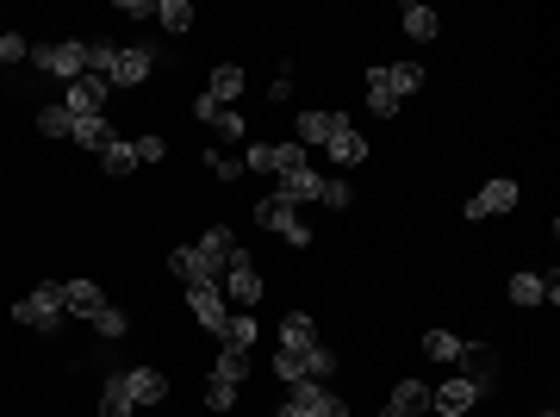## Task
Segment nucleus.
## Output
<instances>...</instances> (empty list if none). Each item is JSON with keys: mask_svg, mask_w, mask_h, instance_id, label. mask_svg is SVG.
<instances>
[{"mask_svg": "<svg viewBox=\"0 0 560 417\" xmlns=\"http://www.w3.org/2000/svg\"><path fill=\"white\" fill-rule=\"evenodd\" d=\"M218 293H224V305H231V312H256V299H262V274H256V262H249V249H243V243L231 249V262H224Z\"/></svg>", "mask_w": 560, "mask_h": 417, "instance_id": "1", "label": "nucleus"}, {"mask_svg": "<svg viewBox=\"0 0 560 417\" xmlns=\"http://www.w3.org/2000/svg\"><path fill=\"white\" fill-rule=\"evenodd\" d=\"M32 63L56 81H81L88 75V38H56V44H32Z\"/></svg>", "mask_w": 560, "mask_h": 417, "instance_id": "2", "label": "nucleus"}, {"mask_svg": "<svg viewBox=\"0 0 560 417\" xmlns=\"http://www.w3.org/2000/svg\"><path fill=\"white\" fill-rule=\"evenodd\" d=\"M274 417H349V405L336 399L324 380H299V386H287V405Z\"/></svg>", "mask_w": 560, "mask_h": 417, "instance_id": "3", "label": "nucleus"}, {"mask_svg": "<svg viewBox=\"0 0 560 417\" xmlns=\"http://www.w3.org/2000/svg\"><path fill=\"white\" fill-rule=\"evenodd\" d=\"M249 218H256V225H268V231H280L293 249H305V243H312V225H305V218H299V206H293V200H280V193H268V200H262L256 212H249Z\"/></svg>", "mask_w": 560, "mask_h": 417, "instance_id": "4", "label": "nucleus"}, {"mask_svg": "<svg viewBox=\"0 0 560 417\" xmlns=\"http://www.w3.org/2000/svg\"><path fill=\"white\" fill-rule=\"evenodd\" d=\"M231 249H237L231 225H212L200 243H193V268H200V281H212V287H218V274H224V262H231Z\"/></svg>", "mask_w": 560, "mask_h": 417, "instance_id": "5", "label": "nucleus"}, {"mask_svg": "<svg viewBox=\"0 0 560 417\" xmlns=\"http://www.w3.org/2000/svg\"><path fill=\"white\" fill-rule=\"evenodd\" d=\"M13 318H19L25 330H56V324H63V299H56V287L44 281V287H32V293L13 305Z\"/></svg>", "mask_w": 560, "mask_h": 417, "instance_id": "6", "label": "nucleus"}, {"mask_svg": "<svg viewBox=\"0 0 560 417\" xmlns=\"http://www.w3.org/2000/svg\"><path fill=\"white\" fill-rule=\"evenodd\" d=\"M187 305H193V318H200V330L224 337V324H231V305H224V293H218L212 281H193V287H187Z\"/></svg>", "mask_w": 560, "mask_h": 417, "instance_id": "7", "label": "nucleus"}, {"mask_svg": "<svg viewBox=\"0 0 560 417\" xmlns=\"http://www.w3.org/2000/svg\"><path fill=\"white\" fill-rule=\"evenodd\" d=\"M473 405H480V386L461 380V374H448L442 386H430V411H442V417H461V411H473Z\"/></svg>", "mask_w": 560, "mask_h": 417, "instance_id": "8", "label": "nucleus"}, {"mask_svg": "<svg viewBox=\"0 0 560 417\" xmlns=\"http://www.w3.org/2000/svg\"><path fill=\"white\" fill-rule=\"evenodd\" d=\"M517 200H523V187L498 175V181H486V187H480V193H473V200H467V218H498V212H511Z\"/></svg>", "mask_w": 560, "mask_h": 417, "instance_id": "9", "label": "nucleus"}, {"mask_svg": "<svg viewBox=\"0 0 560 417\" xmlns=\"http://www.w3.org/2000/svg\"><path fill=\"white\" fill-rule=\"evenodd\" d=\"M461 380H473V386H480V393H492V386H498V355L486 349V343H461Z\"/></svg>", "mask_w": 560, "mask_h": 417, "instance_id": "10", "label": "nucleus"}, {"mask_svg": "<svg viewBox=\"0 0 560 417\" xmlns=\"http://www.w3.org/2000/svg\"><path fill=\"white\" fill-rule=\"evenodd\" d=\"M106 81L100 75H81V81H69V94H63V106H69V119H94L100 106H106Z\"/></svg>", "mask_w": 560, "mask_h": 417, "instance_id": "11", "label": "nucleus"}, {"mask_svg": "<svg viewBox=\"0 0 560 417\" xmlns=\"http://www.w3.org/2000/svg\"><path fill=\"white\" fill-rule=\"evenodd\" d=\"M150 69H156L150 50H119L106 69V88H137V81H150Z\"/></svg>", "mask_w": 560, "mask_h": 417, "instance_id": "12", "label": "nucleus"}, {"mask_svg": "<svg viewBox=\"0 0 560 417\" xmlns=\"http://www.w3.org/2000/svg\"><path fill=\"white\" fill-rule=\"evenodd\" d=\"M330 162H336V169H355V162H368V137H361V131H349V119H336V131H330Z\"/></svg>", "mask_w": 560, "mask_h": 417, "instance_id": "13", "label": "nucleus"}, {"mask_svg": "<svg viewBox=\"0 0 560 417\" xmlns=\"http://www.w3.org/2000/svg\"><path fill=\"white\" fill-rule=\"evenodd\" d=\"M430 411V380H399V393L380 405V417H417Z\"/></svg>", "mask_w": 560, "mask_h": 417, "instance_id": "14", "label": "nucleus"}, {"mask_svg": "<svg viewBox=\"0 0 560 417\" xmlns=\"http://www.w3.org/2000/svg\"><path fill=\"white\" fill-rule=\"evenodd\" d=\"M125 386H131V405H162L168 399V374H156V368H125Z\"/></svg>", "mask_w": 560, "mask_h": 417, "instance_id": "15", "label": "nucleus"}, {"mask_svg": "<svg viewBox=\"0 0 560 417\" xmlns=\"http://www.w3.org/2000/svg\"><path fill=\"white\" fill-rule=\"evenodd\" d=\"M274 193H280V200H293V206H299V200H318V193H324V175L305 162V169H287V175H280Z\"/></svg>", "mask_w": 560, "mask_h": 417, "instance_id": "16", "label": "nucleus"}, {"mask_svg": "<svg viewBox=\"0 0 560 417\" xmlns=\"http://www.w3.org/2000/svg\"><path fill=\"white\" fill-rule=\"evenodd\" d=\"M56 299H63V312H81V318H94L100 305H106L94 281H56Z\"/></svg>", "mask_w": 560, "mask_h": 417, "instance_id": "17", "label": "nucleus"}, {"mask_svg": "<svg viewBox=\"0 0 560 417\" xmlns=\"http://www.w3.org/2000/svg\"><path fill=\"white\" fill-rule=\"evenodd\" d=\"M137 405H131V386H125V368H112L106 380H100V417H131Z\"/></svg>", "mask_w": 560, "mask_h": 417, "instance_id": "18", "label": "nucleus"}, {"mask_svg": "<svg viewBox=\"0 0 560 417\" xmlns=\"http://www.w3.org/2000/svg\"><path fill=\"white\" fill-rule=\"evenodd\" d=\"M399 25H405V32H411L417 44H430V38L442 32V19H436V13L424 7V0H405V7H399Z\"/></svg>", "mask_w": 560, "mask_h": 417, "instance_id": "19", "label": "nucleus"}, {"mask_svg": "<svg viewBox=\"0 0 560 417\" xmlns=\"http://www.w3.org/2000/svg\"><path fill=\"white\" fill-rule=\"evenodd\" d=\"M112 137H119V131H112V119H106V113H94V119H75L69 144H81V150H106Z\"/></svg>", "mask_w": 560, "mask_h": 417, "instance_id": "20", "label": "nucleus"}, {"mask_svg": "<svg viewBox=\"0 0 560 417\" xmlns=\"http://www.w3.org/2000/svg\"><path fill=\"white\" fill-rule=\"evenodd\" d=\"M380 81H386V94H392V100H405V94L424 88V69H417V63H386Z\"/></svg>", "mask_w": 560, "mask_h": 417, "instance_id": "21", "label": "nucleus"}, {"mask_svg": "<svg viewBox=\"0 0 560 417\" xmlns=\"http://www.w3.org/2000/svg\"><path fill=\"white\" fill-rule=\"evenodd\" d=\"M280 349H293V355H305V349H318V324L305 318V312H293L287 324H280Z\"/></svg>", "mask_w": 560, "mask_h": 417, "instance_id": "22", "label": "nucleus"}, {"mask_svg": "<svg viewBox=\"0 0 560 417\" xmlns=\"http://www.w3.org/2000/svg\"><path fill=\"white\" fill-rule=\"evenodd\" d=\"M237 94H243V69H237V63H218V69H212V81H206V100L231 106Z\"/></svg>", "mask_w": 560, "mask_h": 417, "instance_id": "23", "label": "nucleus"}, {"mask_svg": "<svg viewBox=\"0 0 560 417\" xmlns=\"http://www.w3.org/2000/svg\"><path fill=\"white\" fill-rule=\"evenodd\" d=\"M256 337H262V330H256V318H249V312H231V324H224V337H218V349H256Z\"/></svg>", "mask_w": 560, "mask_h": 417, "instance_id": "24", "label": "nucleus"}, {"mask_svg": "<svg viewBox=\"0 0 560 417\" xmlns=\"http://www.w3.org/2000/svg\"><path fill=\"white\" fill-rule=\"evenodd\" d=\"M100 162H106V175H112V181H125V175L137 169V144H125V137H112V144L100 150Z\"/></svg>", "mask_w": 560, "mask_h": 417, "instance_id": "25", "label": "nucleus"}, {"mask_svg": "<svg viewBox=\"0 0 560 417\" xmlns=\"http://www.w3.org/2000/svg\"><path fill=\"white\" fill-rule=\"evenodd\" d=\"M330 131H336V113H299V137H293V144H330Z\"/></svg>", "mask_w": 560, "mask_h": 417, "instance_id": "26", "label": "nucleus"}, {"mask_svg": "<svg viewBox=\"0 0 560 417\" xmlns=\"http://www.w3.org/2000/svg\"><path fill=\"white\" fill-rule=\"evenodd\" d=\"M504 293H511V305H542L548 281H542V274H511V287H504Z\"/></svg>", "mask_w": 560, "mask_h": 417, "instance_id": "27", "label": "nucleus"}, {"mask_svg": "<svg viewBox=\"0 0 560 417\" xmlns=\"http://www.w3.org/2000/svg\"><path fill=\"white\" fill-rule=\"evenodd\" d=\"M368 113H374V119H399V100L386 94V81H380V69H368Z\"/></svg>", "mask_w": 560, "mask_h": 417, "instance_id": "28", "label": "nucleus"}, {"mask_svg": "<svg viewBox=\"0 0 560 417\" xmlns=\"http://www.w3.org/2000/svg\"><path fill=\"white\" fill-rule=\"evenodd\" d=\"M156 25H162V32H187L193 7H187V0H156Z\"/></svg>", "mask_w": 560, "mask_h": 417, "instance_id": "29", "label": "nucleus"}, {"mask_svg": "<svg viewBox=\"0 0 560 417\" xmlns=\"http://www.w3.org/2000/svg\"><path fill=\"white\" fill-rule=\"evenodd\" d=\"M243 374H249V355H243V349H218V361H212V380H231V386H237Z\"/></svg>", "mask_w": 560, "mask_h": 417, "instance_id": "30", "label": "nucleus"}, {"mask_svg": "<svg viewBox=\"0 0 560 417\" xmlns=\"http://www.w3.org/2000/svg\"><path fill=\"white\" fill-rule=\"evenodd\" d=\"M424 355H430V361H455V355H461V337H455V330H424Z\"/></svg>", "mask_w": 560, "mask_h": 417, "instance_id": "31", "label": "nucleus"}, {"mask_svg": "<svg viewBox=\"0 0 560 417\" xmlns=\"http://www.w3.org/2000/svg\"><path fill=\"white\" fill-rule=\"evenodd\" d=\"M94 330H100V337H112V343H119L125 330H131V318L119 312V305H100V312H94Z\"/></svg>", "mask_w": 560, "mask_h": 417, "instance_id": "32", "label": "nucleus"}, {"mask_svg": "<svg viewBox=\"0 0 560 417\" xmlns=\"http://www.w3.org/2000/svg\"><path fill=\"white\" fill-rule=\"evenodd\" d=\"M38 131H44V137H69V131H75L69 106H44V113H38Z\"/></svg>", "mask_w": 560, "mask_h": 417, "instance_id": "33", "label": "nucleus"}, {"mask_svg": "<svg viewBox=\"0 0 560 417\" xmlns=\"http://www.w3.org/2000/svg\"><path fill=\"white\" fill-rule=\"evenodd\" d=\"M168 268H175V281H181V287H193V281H200V268H193V243L168 249Z\"/></svg>", "mask_w": 560, "mask_h": 417, "instance_id": "34", "label": "nucleus"}, {"mask_svg": "<svg viewBox=\"0 0 560 417\" xmlns=\"http://www.w3.org/2000/svg\"><path fill=\"white\" fill-rule=\"evenodd\" d=\"M200 169H212L218 181H237V175H243V162H237L231 150H206V162H200Z\"/></svg>", "mask_w": 560, "mask_h": 417, "instance_id": "35", "label": "nucleus"}, {"mask_svg": "<svg viewBox=\"0 0 560 417\" xmlns=\"http://www.w3.org/2000/svg\"><path fill=\"white\" fill-rule=\"evenodd\" d=\"M268 368H274L280 380H287V386H299V380H305V361H299L293 349H274V361H268Z\"/></svg>", "mask_w": 560, "mask_h": 417, "instance_id": "36", "label": "nucleus"}, {"mask_svg": "<svg viewBox=\"0 0 560 417\" xmlns=\"http://www.w3.org/2000/svg\"><path fill=\"white\" fill-rule=\"evenodd\" d=\"M32 57V38L25 32H0V63H25Z\"/></svg>", "mask_w": 560, "mask_h": 417, "instance_id": "37", "label": "nucleus"}, {"mask_svg": "<svg viewBox=\"0 0 560 417\" xmlns=\"http://www.w3.org/2000/svg\"><path fill=\"white\" fill-rule=\"evenodd\" d=\"M243 169H249V175H274V144H249Z\"/></svg>", "mask_w": 560, "mask_h": 417, "instance_id": "38", "label": "nucleus"}, {"mask_svg": "<svg viewBox=\"0 0 560 417\" xmlns=\"http://www.w3.org/2000/svg\"><path fill=\"white\" fill-rule=\"evenodd\" d=\"M287 169H305V144H274V175Z\"/></svg>", "mask_w": 560, "mask_h": 417, "instance_id": "39", "label": "nucleus"}, {"mask_svg": "<svg viewBox=\"0 0 560 417\" xmlns=\"http://www.w3.org/2000/svg\"><path fill=\"white\" fill-rule=\"evenodd\" d=\"M318 206H330V212H343V206H349V181H336V175H324V193H318Z\"/></svg>", "mask_w": 560, "mask_h": 417, "instance_id": "40", "label": "nucleus"}, {"mask_svg": "<svg viewBox=\"0 0 560 417\" xmlns=\"http://www.w3.org/2000/svg\"><path fill=\"white\" fill-rule=\"evenodd\" d=\"M206 405H212V411H231V405H237V386H231V380H206Z\"/></svg>", "mask_w": 560, "mask_h": 417, "instance_id": "41", "label": "nucleus"}, {"mask_svg": "<svg viewBox=\"0 0 560 417\" xmlns=\"http://www.w3.org/2000/svg\"><path fill=\"white\" fill-rule=\"evenodd\" d=\"M268 100H274V106H287V100H293V63H280V75L268 81Z\"/></svg>", "mask_w": 560, "mask_h": 417, "instance_id": "42", "label": "nucleus"}, {"mask_svg": "<svg viewBox=\"0 0 560 417\" xmlns=\"http://www.w3.org/2000/svg\"><path fill=\"white\" fill-rule=\"evenodd\" d=\"M212 131L218 137H243V113H237V106H224V113L212 119Z\"/></svg>", "mask_w": 560, "mask_h": 417, "instance_id": "43", "label": "nucleus"}, {"mask_svg": "<svg viewBox=\"0 0 560 417\" xmlns=\"http://www.w3.org/2000/svg\"><path fill=\"white\" fill-rule=\"evenodd\" d=\"M162 156H168L162 137H137V169H144V162H162Z\"/></svg>", "mask_w": 560, "mask_h": 417, "instance_id": "44", "label": "nucleus"}, {"mask_svg": "<svg viewBox=\"0 0 560 417\" xmlns=\"http://www.w3.org/2000/svg\"><path fill=\"white\" fill-rule=\"evenodd\" d=\"M218 113H224V106H218V100H206V94H200V100H193V119H200V125H212Z\"/></svg>", "mask_w": 560, "mask_h": 417, "instance_id": "45", "label": "nucleus"}, {"mask_svg": "<svg viewBox=\"0 0 560 417\" xmlns=\"http://www.w3.org/2000/svg\"><path fill=\"white\" fill-rule=\"evenodd\" d=\"M536 417H554V411H536Z\"/></svg>", "mask_w": 560, "mask_h": 417, "instance_id": "46", "label": "nucleus"}, {"mask_svg": "<svg viewBox=\"0 0 560 417\" xmlns=\"http://www.w3.org/2000/svg\"><path fill=\"white\" fill-rule=\"evenodd\" d=\"M0 69H7V63H0Z\"/></svg>", "mask_w": 560, "mask_h": 417, "instance_id": "47", "label": "nucleus"}]
</instances>
